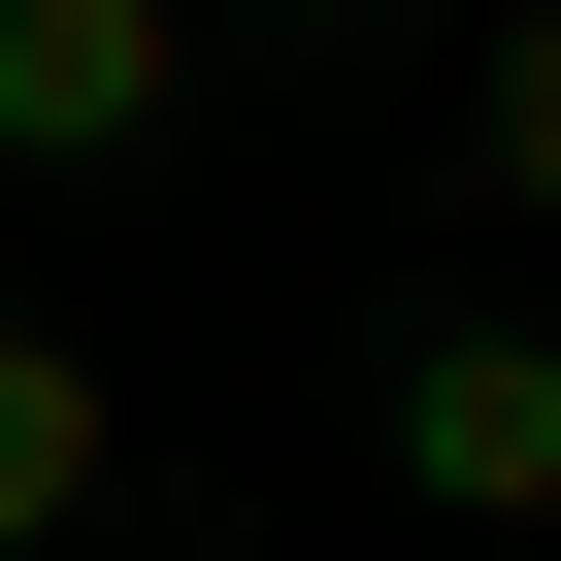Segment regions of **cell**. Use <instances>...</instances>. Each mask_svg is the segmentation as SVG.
Segmentation results:
<instances>
[{
	"label": "cell",
	"mask_w": 561,
	"mask_h": 561,
	"mask_svg": "<svg viewBox=\"0 0 561 561\" xmlns=\"http://www.w3.org/2000/svg\"><path fill=\"white\" fill-rule=\"evenodd\" d=\"M397 495L430 528H561V331L528 298H430L397 331Z\"/></svg>",
	"instance_id": "obj_1"
},
{
	"label": "cell",
	"mask_w": 561,
	"mask_h": 561,
	"mask_svg": "<svg viewBox=\"0 0 561 561\" xmlns=\"http://www.w3.org/2000/svg\"><path fill=\"white\" fill-rule=\"evenodd\" d=\"M198 133V0H0V165H165Z\"/></svg>",
	"instance_id": "obj_2"
},
{
	"label": "cell",
	"mask_w": 561,
	"mask_h": 561,
	"mask_svg": "<svg viewBox=\"0 0 561 561\" xmlns=\"http://www.w3.org/2000/svg\"><path fill=\"white\" fill-rule=\"evenodd\" d=\"M100 495H133V397H100V364L34 331V298H0V561H67Z\"/></svg>",
	"instance_id": "obj_3"
},
{
	"label": "cell",
	"mask_w": 561,
	"mask_h": 561,
	"mask_svg": "<svg viewBox=\"0 0 561 561\" xmlns=\"http://www.w3.org/2000/svg\"><path fill=\"white\" fill-rule=\"evenodd\" d=\"M462 165H495V198L561 231V0H495V67H462Z\"/></svg>",
	"instance_id": "obj_4"
}]
</instances>
